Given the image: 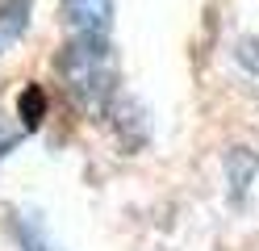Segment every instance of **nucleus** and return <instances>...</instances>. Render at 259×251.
I'll list each match as a JSON object with an SVG mask.
<instances>
[{
	"label": "nucleus",
	"instance_id": "f257e3e1",
	"mask_svg": "<svg viewBox=\"0 0 259 251\" xmlns=\"http://www.w3.org/2000/svg\"><path fill=\"white\" fill-rule=\"evenodd\" d=\"M59 71L79 105L96 109L105 96H113V80H117V59H113L109 38H67L59 55Z\"/></svg>",
	"mask_w": 259,
	"mask_h": 251
},
{
	"label": "nucleus",
	"instance_id": "f03ea898",
	"mask_svg": "<svg viewBox=\"0 0 259 251\" xmlns=\"http://www.w3.org/2000/svg\"><path fill=\"white\" fill-rule=\"evenodd\" d=\"M63 25L71 38H109L113 0H63Z\"/></svg>",
	"mask_w": 259,
	"mask_h": 251
},
{
	"label": "nucleus",
	"instance_id": "7ed1b4c3",
	"mask_svg": "<svg viewBox=\"0 0 259 251\" xmlns=\"http://www.w3.org/2000/svg\"><path fill=\"white\" fill-rule=\"evenodd\" d=\"M13 234H17V247L21 251H63L51 239V230H46L38 209H13Z\"/></svg>",
	"mask_w": 259,
	"mask_h": 251
},
{
	"label": "nucleus",
	"instance_id": "20e7f679",
	"mask_svg": "<svg viewBox=\"0 0 259 251\" xmlns=\"http://www.w3.org/2000/svg\"><path fill=\"white\" fill-rule=\"evenodd\" d=\"M25 13H29L25 0H5V5H0V25L9 33H17V29H25Z\"/></svg>",
	"mask_w": 259,
	"mask_h": 251
},
{
	"label": "nucleus",
	"instance_id": "39448f33",
	"mask_svg": "<svg viewBox=\"0 0 259 251\" xmlns=\"http://www.w3.org/2000/svg\"><path fill=\"white\" fill-rule=\"evenodd\" d=\"M42 88H25V100H17V113L25 117V126H38V117H42Z\"/></svg>",
	"mask_w": 259,
	"mask_h": 251
}]
</instances>
